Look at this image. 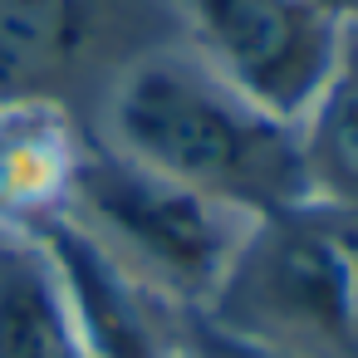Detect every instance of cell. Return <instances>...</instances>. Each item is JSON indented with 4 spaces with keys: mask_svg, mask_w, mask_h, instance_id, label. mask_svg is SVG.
<instances>
[{
    "mask_svg": "<svg viewBox=\"0 0 358 358\" xmlns=\"http://www.w3.org/2000/svg\"><path fill=\"white\" fill-rule=\"evenodd\" d=\"M177 353H187V358H289V353H280V348L250 343V338H241V334L211 324L201 309H182Z\"/></svg>",
    "mask_w": 358,
    "mask_h": 358,
    "instance_id": "30bf717a",
    "label": "cell"
},
{
    "mask_svg": "<svg viewBox=\"0 0 358 358\" xmlns=\"http://www.w3.org/2000/svg\"><path fill=\"white\" fill-rule=\"evenodd\" d=\"M69 216L84 221L128 270H138L177 309H201L211 299L250 226L245 216L196 196L192 187L133 162L94 128L84 143Z\"/></svg>",
    "mask_w": 358,
    "mask_h": 358,
    "instance_id": "3957f363",
    "label": "cell"
},
{
    "mask_svg": "<svg viewBox=\"0 0 358 358\" xmlns=\"http://www.w3.org/2000/svg\"><path fill=\"white\" fill-rule=\"evenodd\" d=\"M167 45H182L172 0H0V99L99 128L113 84Z\"/></svg>",
    "mask_w": 358,
    "mask_h": 358,
    "instance_id": "277c9868",
    "label": "cell"
},
{
    "mask_svg": "<svg viewBox=\"0 0 358 358\" xmlns=\"http://www.w3.org/2000/svg\"><path fill=\"white\" fill-rule=\"evenodd\" d=\"M177 358H187V353H177Z\"/></svg>",
    "mask_w": 358,
    "mask_h": 358,
    "instance_id": "7c38bea8",
    "label": "cell"
},
{
    "mask_svg": "<svg viewBox=\"0 0 358 358\" xmlns=\"http://www.w3.org/2000/svg\"><path fill=\"white\" fill-rule=\"evenodd\" d=\"M0 358H94L35 241H0Z\"/></svg>",
    "mask_w": 358,
    "mask_h": 358,
    "instance_id": "ba28073f",
    "label": "cell"
},
{
    "mask_svg": "<svg viewBox=\"0 0 358 358\" xmlns=\"http://www.w3.org/2000/svg\"><path fill=\"white\" fill-rule=\"evenodd\" d=\"M309 6H319V10H324V15H334L338 25L358 20V0H309Z\"/></svg>",
    "mask_w": 358,
    "mask_h": 358,
    "instance_id": "8fae6325",
    "label": "cell"
},
{
    "mask_svg": "<svg viewBox=\"0 0 358 358\" xmlns=\"http://www.w3.org/2000/svg\"><path fill=\"white\" fill-rule=\"evenodd\" d=\"M94 133L245 221L309 201L299 123L250 103L187 45L143 55L113 84Z\"/></svg>",
    "mask_w": 358,
    "mask_h": 358,
    "instance_id": "6da1fadb",
    "label": "cell"
},
{
    "mask_svg": "<svg viewBox=\"0 0 358 358\" xmlns=\"http://www.w3.org/2000/svg\"><path fill=\"white\" fill-rule=\"evenodd\" d=\"M89 128L30 99H0V241H35L74 211Z\"/></svg>",
    "mask_w": 358,
    "mask_h": 358,
    "instance_id": "52a82bcc",
    "label": "cell"
},
{
    "mask_svg": "<svg viewBox=\"0 0 358 358\" xmlns=\"http://www.w3.org/2000/svg\"><path fill=\"white\" fill-rule=\"evenodd\" d=\"M182 45L275 118L299 123L334 79L348 30L309 0H172Z\"/></svg>",
    "mask_w": 358,
    "mask_h": 358,
    "instance_id": "5b68a950",
    "label": "cell"
},
{
    "mask_svg": "<svg viewBox=\"0 0 358 358\" xmlns=\"http://www.w3.org/2000/svg\"><path fill=\"white\" fill-rule=\"evenodd\" d=\"M299 157L309 201L358 216V40L343 45L334 79L299 118Z\"/></svg>",
    "mask_w": 358,
    "mask_h": 358,
    "instance_id": "9c48e42d",
    "label": "cell"
},
{
    "mask_svg": "<svg viewBox=\"0 0 358 358\" xmlns=\"http://www.w3.org/2000/svg\"><path fill=\"white\" fill-rule=\"evenodd\" d=\"M59 299L94 358H177L182 309L128 270L84 221L59 216L35 236Z\"/></svg>",
    "mask_w": 358,
    "mask_h": 358,
    "instance_id": "8992f818",
    "label": "cell"
},
{
    "mask_svg": "<svg viewBox=\"0 0 358 358\" xmlns=\"http://www.w3.org/2000/svg\"><path fill=\"white\" fill-rule=\"evenodd\" d=\"M201 314L289 358H358L353 221L319 201L255 216Z\"/></svg>",
    "mask_w": 358,
    "mask_h": 358,
    "instance_id": "7a4b0ae2",
    "label": "cell"
}]
</instances>
